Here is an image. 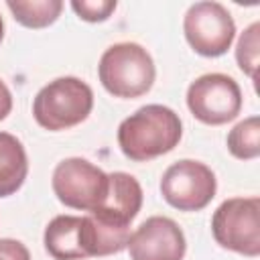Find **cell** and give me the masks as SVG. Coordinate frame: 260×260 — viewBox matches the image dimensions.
<instances>
[{
	"instance_id": "6da1fadb",
	"label": "cell",
	"mask_w": 260,
	"mask_h": 260,
	"mask_svg": "<svg viewBox=\"0 0 260 260\" xmlns=\"http://www.w3.org/2000/svg\"><path fill=\"white\" fill-rule=\"evenodd\" d=\"M183 136V124L175 110L148 104L124 118L118 126V146L134 162H146L171 152Z\"/></svg>"
},
{
	"instance_id": "7a4b0ae2",
	"label": "cell",
	"mask_w": 260,
	"mask_h": 260,
	"mask_svg": "<svg viewBox=\"0 0 260 260\" xmlns=\"http://www.w3.org/2000/svg\"><path fill=\"white\" fill-rule=\"evenodd\" d=\"M100 83L108 93L122 100L140 98L150 91L156 67L150 53L138 43H116L108 47L98 63Z\"/></svg>"
},
{
	"instance_id": "3957f363",
	"label": "cell",
	"mask_w": 260,
	"mask_h": 260,
	"mask_svg": "<svg viewBox=\"0 0 260 260\" xmlns=\"http://www.w3.org/2000/svg\"><path fill=\"white\" fill-rule=\"evenodd\" d=\"M93 110L91 87L73 75L57 77L49 81L32 100V116L37 124L49 132L69 130L83 120Z\"/></svg>"
},
{
	"instance_id": "277c9868",
	"label": "cell",
	"mask_w": 260,
	"mask_h": 260,
	"mask_svg": "<svg viewBox=\"0 0 260 260\" xmlns=\"http://www.w3.org/2000/svg\"><path fill=\"white\" fill-rule=\"evenodd\" d=\"M213 240L232 252L248 258L260 254V199L230 197L211 215Z\"/></svg>"
},
{
	"instance_id": "5b68a950",
	"label": "cell",
	"mask_w": 260,
	"mask_h": 260,
	"mask_svg": "<svg viewBox=\"0 0 260 260\" xmlns=\"http://www.w3.org/2000/svg\"><path fill=\"white\" fill-rule=\"evenodd\" d=\"M51 187L65 207L91 213L108 197L110 177L87 158L69 156L55 167Z\"/></svg>"
},
{
	"instance_id": "8992f818",
	"label": "cell",
	"mask_w": 260,
	"mask_h": 260,
	"mask_svg": "<svg viewBox=\"0 0 260 260\" xmlns=\"http://www.w3.org/2000/svg\"><path fill=\"white\" fill-rule=\"evenodd\" d=\"M217 191V179L213 171L193 158L173 162L160 179L162 199L179 211H199L211 203Z\"/></svg>"
},
{
	"instance_id": "52a82bcc",
	"label": "cell",
	"mask_w": 260,
	"mask_h": 260,
	"mask_svg": "<svg viewBox=\"0 0 260 260\" xmlns=\"http://www.w3.org/2000/svg\"><path fill=\"white\" fill-rule=\"evenodd\" d=\"M183 32L189 47L201 57H221L234 43L236 22L219 2H195L183 18Z\"/></svg>"
},
{
	"instance_id": "ba28073f",
	"label": "cell",
	"mask_w": 260,
	"mask_h": 260,
	"mask_svg": "<svg viewBox=\"0 0 260 260\" xmlns=\"http://www.w3.org/2000/svg\"><path fill=\"white\" fill-rule=\"evenodd\" d=\"M187 108L203 124L221 126L242 110V89L225 73H205L187 89Z\"/></svg>"
},
{
	"instance_id": "9c48e42d",
	"label": "cell",
	"mask_w": 260,
	"mask_h": 260,
	"mask_svg": "<svg viewBox=\"0 0 260 260\" xmlns=\"http://www.w3.org/2000/svg\"><path fill=\"white\" fill-rule=\"evenodd\" d=\"M126 248L130 260H183L187 240L175 219L152 215L130 234Z\"/></svg>"
},
{
	"instance_id": "30bf717a",
	"label": "cell",
	"mask_w": 260,
	"mask_h": 260,
	"mask_svg": "<svg viewBox=\"0 0 260 260\" xmlns=\"http://www.w3.org/2000/svg\"><path fill=\"white\" fill-rule=\"evenodd\" d=\"M108 177H110L108 197L89 215H93L100 223L112 230L130 232V223L134 221V217L142 207V187L132 175L124 171L110 173Z\"/></svg>"
},
{
	"instance_id": "8fae6325",
	"label": "cell",
	"mask_w": 260,
	"mask_h": 260,
	"mask_svg": "<svg viewBox=\"0 0 260 260\" xmlns=\"http://www.w3.org/2000/svg\"><path fill=\"white\" fill-rule=\"evenodd\" d=\"M45 250L55 260H85V234L83 215H57L45 228Z\"/></svg>"
},
{
	"instance_id": "7c38bea8",
	"label": "cell",
	"mask_w": 260,
	"mask_h": 260,
	"mask_svg": "<svg viewBox=\"0 0 260 260\" xmlns=\"http://www.w3.org/2000/svg\"><path fill=\"white\" fill-rule=\"evenodd\" d=\"M28 158L22 142L10 134L0 132V197L14 195L26 181Z\"/></svg>"
},
{
	"instance_id": "4fadbf2b",
	"label": "cell",
	"mask_w": 260,
	"mask_h": 260,
	"mask_svg": "<svg viewBox=\"0 0 260 260\" xmlns=\"http://www.w3.org/2000/svg\"><path fill=\"white\" fill-rule=\"evenodd\" d=\"M6 6L12 12L14 20L26 28L51 26L63 10L61 0H8Z\"/></svg>"
},
{
	"instance_id": "5bb4252c",
	"label": "cell",
	"mask_w": 260,
	"mask_h": 260,
	"mask_svg": "<svg viewBox=\"0 0 260 260\" xmlns=\"http://www.w3.org/2000/svg\"><path fill=\"white\" fill-rule=\"evenodd\" d=\"M228 150L240 160H252L260 154V118L250 116L238 122L228 134Z\"/></svg>"
},
{
	"instance_id": "9a60e30c",
	"label": "cell",
	"mask_w": 260,
	"mask_h": 260,
	"mask_svg": "<svg viewBox=\"0 0 260 260\" xmlns=\"http://www.w3.org/2000/svg\"><path fill=\"white\" fill-rule=\"evenodd\" d=\"M258 57H260V22H252L240 35L238 45H236V61H238V67L250 79H256V73H258Z\"/></svg>"
},
{
	"instance_id": "2e32d148",
	"label": "cell",
	"mask_w": 260,
	"mask_h": 260,
	"mask_svg": "<svg viewBox=\"0 0 260 260\" xmlns=\"http://www.w3.org/2000/svg\"><path fill=\"white\" fill-rule=\"evenodd\" d=\"M116 0H73V12L85 22H104L116 10Z\"/></svg>"
},
{
	"instance_id": "e0dca14e",
	"label": "cell",
	"mask_w": 260,
	"mask_h": 260,
	"mask_svg": "<svg viewBox=\"0 0 260 260\" xmlns=\"http://www.w3.org/2000/svg\"><path fill=\"white\" fill-rule=\"evenodd\" d=\"M0 260H30V252L20 240L0 238Z\"/></svg>"
},
{
	"instance_id": "ac0fdd59",
	"label": "cell",
	"mask_w": 260,
	"mask_h": 260,
	"mask_svg": "<svg viewBox=\"0 0 260 260\" xmlns=\"http://www.w3.org/2000/svg\"><path fill=\"white\" fill-rule=\"evenodd\" d=\"M12 112V93L8 85L0 79V120H4Z\"/></svg>"
},
{
	"instance_id": "d6986e66",
	"label": "cell",
	"mask_w": 260,
	"mask_h": 260,
	"mask_svg": "<svg viewBox=\"0 0 260 260\" xmlns=\"http://www.w3.org/2000/svg\"><path fill=\"white\" fill-rule=\"evenodd\" d=\"M2 39H4V20L0 16V43H2Z\"/></svg>"
}]
</instances>
